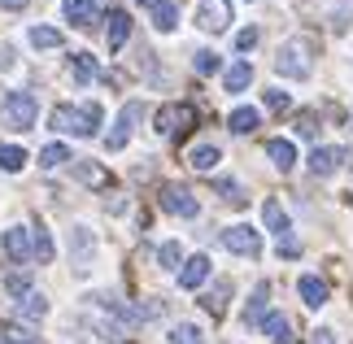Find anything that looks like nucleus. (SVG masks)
<instances>
[{"mask_svg": "<svg viewBox=\"0 0 353 344\" xmlns=\"http://www.w3.org/2000/svg\"><path fill=\"white\" fill-rule=\"evenodd\" d=\"M65 161H74V157H70V148H65L61 140H52V144L39 148V166H44V170H57V166H65Z\"/></svg>", "mask_w": 353, "mask_h": 344, "instance_id": "25", "label": "nucleus"}, {"mask_svg": "<svg viewBox=\"0 0 353 344\" xmlns=\"http://www.w3.org/2000/svg\"><path fill=\"white\" fill-rule=\"evenodd\" d=\"M35 118H39V105H35L31 92H9V96H5V122H9V127L31 131Z\"/></svg>", "mask_w": 353, "mask_h": 344, "instance_id": "3", "label": "nucleus"}, {"mask_svg": "<svg viewBox=\"0 0 353 344\" xmlns=\"http://www.w3.org/2000/svg\"><path fill=\"white\" fill-rule=\"evenodd\" d=\"M31 48H61V31L57 26H31Z\"/></svg>", "mask_w": 353, "mask_h": 344, "instance_id": "28", "label": "nucleus"}, {"mask_svg": "<svg viewBox=\"0 0 353 344\" xmlns=\"http://www.w3.org/2000/svg\"><path fill=\"white\" fill-rule=\"evenodd\" d=\"M253 44H257V31H253V26H244V31L236 35V48H240V52H249Z\"/></svg>", "mask_w": 353, "mask_h": 344, "instance_id": "38", "label": "nucleus"}, {"mask_svg": "<svg viewBox=\"0 0 353 344\" xmlns=\"http://www.w3.org/2000/svg\"><path fill=\"white\" fill-rule=\"evenodd\" d=\"M223 249L236 257H262V231H253L249 223H236L223 231Z\"/></svg>", "mask_w": 353, "mask_h": 344, "instance_id": "4", "label": "nucleus"}, {"mask_svg": "<svg viewBox=\"0 0 353 344\" xmlns=\"http://www.w3.org/2000/svg\"><path fill=\"white\" fill-rule=\"evenodd\" d=\"M0 70H13V48L0 44Z\"/></svg>", "mask_w": 353, "mask_h": 344, "instance_id": "39", "label": "nucleus"}, {"mask_svg": "<svg viewBox=\"0 0 353 344\" xmlns=\"http://www.w3.org/2000/svg\"><path fill=\"white\" fill-rule=\"evenodd\" d=\"M223 161V153H219V144H196L192 153H188V166L192 170H214Z\"/></svg>", "mask_w": 353, "mask_h": 344, "instance_id": "24", "label": "nucleus"}, {"mask_svg": "<svg viewBox=\"0 0 353 344\" xmlns=\"http://www.w3.org/2000/svg\"><path fill=\"white\" fill-rule=\"evenodd\" d=\"M196 26L210 35H219L232 26V0H201L196 5Z\"/></svg>", "mask_w": 353, "mask_h": 344, "instance_id": "7", "label": "nucleus"}, {"mask_svg": "<svg viewBox=\"0 0 353 344\" xmlns=\"http://www.w3.org/2000/svg\"><path fill=\"white\" fill-rule=\"evenodd\" d=\"M105 122V109L97 101H83V105H57L52 109V131L61 135H79V140H88V135H97Z\"/></svg>", "mask_w": 353, "mask_h": 344, "instance_id": "1", "label": "nucleus"}, {"mask_svg": "<svg viewBox=\"0 0 353 344\" xmlns=\"http://www.w3.org/2000/svg\"><path fill=\"white\" fill-rule=\"evenodd\" d=\"M70 74H74V83H92V79H97V57H92V52H74Z\"/></svg>", "mask_w": 353, "mask_h": 344, "instance_id": "26", "label": "nucleus"}, {"mask_svg": "<svg viewBox=\"0 0 353 344\" xmlns=\"http://www.w3.org/2000/svg\"><path fill=\"white\" fill-rule=\"evenodd\" d=\"M192 70H196V74H214V70H219V52L201 48L196 57H192Z\"/></svg>", "mask_w": 353, "mask_h": 344, "instance_id": "33", "label": "nucleus"}, {"mask_svg": "<svg viewBox=\"0 0 353 344\" xmlns=\"http://www.w3.org/2000/svg\"><path fill=\"white\" fill-rule=\"evenodd\" d=\"M13 314H18L22 323H39V318H48V296L31 287V292H26V296L18 301V305H13Z\"/></svg>", "mask_w": 353, "mask_h": 344, "instance_id": "14", "label": "nucleus"}, {"mask_svg": "<svg viewBox=\"0 0 353 344\" xmlns=\"http://www.w3.org/2000/svg\"><path fill=\"white\" fill-rule=\"evenodd\" d=\"M292 101H288V92H266V109H275V114H283Z\"/></svg>", "mask_w": 353, "mask_h": 344, "instance_id": "37", "label": "nucleus"}, {"mask_svg": "<svg viewBox=\"0 0 353 344\" xmlns=\"http://www.w3.org/2000/svg\"><path fill=\"white\" fill-rule=\"evenodd\" d=\"M0 9H9V13H18V9H26V0H0Z\"/></svg>", "mask_w": 353, "mask_h": 344, "instance_id": "41", "label": "nucleus"}, {"mask_svg": "<svg viewBox=\"0 0 353 344\" xmlns=\"http://www.w3.org/2000/svg\"><path fill=\"white\" fill-rule=\"evenodd\" d=\"M227 296H232V283L219 279V283L205 292V310H210V314H223V310H227Z\"/></svg>", "mask_w": 353, "mask_h": 344, "instance_id": "29", "label": "nucleus"}, {"mask_svg": "<svg viewBox=\"0 0 353 344\" xmlns=\"http://www.w3.org/2000/svg\"><path fill=\"white\" fill-rule=\"evenodd\" d=\"M79 179H83L88 188H105V183H110V174H105L101 166H88V161H83V166H79Z\"/></svg>", "mask_w": 353, "mask_h": 344, "instance_id": "34", "label": "nucleus"}, {"mask_svg": "<svg viewBox=\"0 0 353 344\" xmlns=\"http://www.w3.org/2000/svg\"><path fill=\"white\" fill-rule=\"evenodd\" d=\"M266 301H270V283H257L253 296H249V310H244V327H262V318L270 314Z\"/></svg>", "mask_w": 353, "mask_h": 344, "instance_id": "17", "label": "nucleus"}, {"mask_svg": "<svg viewBox=\"0 0 353 344\" xmlns=\"http://www.w3.org/2000/svg\"><path fill=\"white\" fill-rule=\"evenodd\" d=\"M349 161V153L345 148H336V144H323V148H314V153H310V170H314L319 179H332L336 170H341Z\"/></svg>", "mask_w": 353, "mask_h": 344, "instance_id": "9", "label": "nucleus"}, {"mask_svg": "<svg viewBox=\"0 0 353 344\" xmlns=\"http://www.w3.org/2000/svg\"><path fill=\"white\" fill-rule=\"evenodd\" d=\"M249 83H253V65L249 61H232V65H227V74H223V88L227 92H244Z\"/></svg>", "mask_w": 353, "mask_h": 344, "instance_id": "21", "label": "nucleus"}, {"mask_svg": "<svg viewBox=\"0 0 353 344\" xmlns=\"http://www.w3.org/2000/svg\"><path fill=\"white\" fill-rule=\"evenodd\" d=\"M296 292H301V301H305L310 310H323V305H327V283H323L319 274H301Z\"/></svg>", "mask_w": 353, "mask_h": 344, "instance_id": "15", "label": "nucleus"}, {"mask_svg": "<svg viewBox=\"0 0 353 344\" xmlns=\"http://www.w3.org/2000/svg\"><path fill=\"white\" fill-rule=\"evenodd\" d=\"M170 344H205V332H201L196 323H179L170 332Z\"/></svg>", "mask_w": 353, "mask_h": 344, "instance_id": "31", "label": "nucleus"}, {"mask_svg": "<svg viewBox=\"0 0 353 344\" xmlns=\"http://www.w3.org/2000/svg\"><path fill=\"white\" fill-rule=\"evenodd\" d=\"M5 292L22 301L26 292H31V279H26V274H9V279H5Z\"/></svg>", "mask_w": 353, "mask_h": 344, "instance_id": "35", "label": "nucleus"}, {"mask_svg": "<svg viewBox=\"0 0 353 344\" xmlns=\"http://www.w3.org/2000/svg\"><path fill=\"white\" fill-rule=\"evenodd\" d=\"M266 157L275 161L279 170H292L296 166V144L292 140H266Z\"/></svg>", "mask_w": 353, "mask_h": 344, "instance_id": "20", "label": "nucleus"}, {"mask_svg": "<svg viewBox=\"0 0 353 344\" xmlns=\"http://www.w3.org/2000/svg\"><path fill=\"white\" fill-rule=\"evenodd\" d=\"M105 35H110V48L118 52L122 44H127V39H131V13H110V31H105Z\"/></svg>", "mask_w": 353, "mask_h": 344, "instance_id": "23", "label": "nucleus"}, {"mask_svg": "<svg viewBox=\"0 0 353 344\" xmlns=\"http://www.w3.org/2000/svg\"><path fill=\"white\" fill-rule=\"evenodd\" d=\"M310 52H314L310 39H288V44H279V52H275V70L283 79H310V70H314Z\"/></svg>", "mask_w": 353, "mask_h": 344, "instance_id": "2", "label": "nucleus"}, {"mask_svg": "<svg viewBox=\"0 0 353 344\" xmlns=\"http://www.w3.org/2000/svg\"><path fill=\"white\" fill-rule=\"evenodd\" d=\"M31 244H35V261H52V240H48V231H44V223H35L31 227Z\"/></svg>", "mask_w": 353, "mask_h": 344, "instance_id": "30", "label": "nucleus"}, {"mask_svg": "<svg viewBox=\"0 0 353 344\" xmlns=\"http://www.w3.org/2000/svg\"><path fill=\"white\" fill-rule=\"evenodd\" d=\"M183 127H192V109H188V105L157 109V118H153V131L157 135H174V131H183Z\"/></svg>", "mask_w": 353, "mask_h": 344, "instance_id": "11", "label": "nucleus"}, {"mask_svg": "<svg viewBox=\"0 0 353 344\" xmlns=\"http://www.w3.org/2000/svg\"><path fill=\"white\" fill-rule=\"evenodd\" d=\"M227 127H232L236 135H253L257 127H262V114H257L253 105H240V109H232V118H227Z\"/></svg>", "mask_w": 353, "mask_h": 344, "instance_id": "19", "label": "nucleus"}, {"mask_svg": "<svg viewBox=\"0 0 353 344\" xmlns=\"http://www.w3.org/2000/svg\"><path fill=\"white\" fill-rule=\"evenodd\" d=\"M219 192H223V201H232V205H244V192L236 179H219Z\"/></svg>", "mask_w": 353, "mask_h": 344, "instance_id": "36", "label": "nucleus"}, {"mask_svg": "<svg viewBox=\"0 0 353 344\" xmlns=\"http://www.w3.org/2000/svg\"><path fill=\"white\" fill-rule=\"evenodd\" d=\"M157 201H161V210L174 214V218H196V214H201V201H196L188 188H179V183H161Z\"/></svg>", "mask_w": 353, "mask_h": 344, "instance_id": "5", "label": "nucleus"}, {"mask_svg": "<svg viewBox=\"0 0 353 344\" xmlns=\"http://www.w3.org/2000/svg\"><path fill=\"white\" fill-rule=\"evenodd\" d=\"M5 257L26 266V261L35 257V244H31V227H9L5 231Z\"/></svg>", "mask_w": 353, "mask_h": 344, "instance_id": "10", "label": "nucleus"}, {"mask_svg": "<svg viewBox=\"0 0 353 344\" xmlns=\"http://www.w3.org/2000/svg\"><path fill=\"white\" fill-rule=\"evenodd\" d=\"M0 344H18V340H13V332H9V327H0Z\"/></svg>", "mask_w": 353, "mask_h": 344, "instance_id": "42", "label": "nucleus"}, {"mask_svg": "<svg viewBox=\"0 0 353 344\" xmlns=\"http://www.w3.org/2000/svg\"><path fill=\"white\" fill-rule=\"evenodd\" d=\"M262 223H266V231H275L279 240H288V231H292V223H288V210H283L279 201H266V205H262Z\"/></svg>", "mask_w": 353, "mask_h": 344, "instance_id": "16", "label": "nucleus"}, {"mask_svg": "<svg viewBox=\"0 0 353 344\" xmlns=\"http://www.w3.org/2000/svg\"><path fill=\"white\" fill-rule=\"evenodd\" d=\"M92 257H97V236H92V227H70V261H74V270H88Z\"/></svg>", "mask_w": 353, "mask_h": 344, "instance_id": "8", "label": "nucleus"}, {"mask_svg": "<svg viewBox=\"0 0 353 344\" xmlns=\"http://www.w3.org/2000/svg\"><path fill=\"white\" fill-rule=\"evenodd\" d=\"M205 279H210V257H205V253L188 257L183 266H179V287H183V292H196Z\"/></svg>", "mask_w": 353, "mask_h": 344, "instance_id": "12", "label": "nucleus"}, {"mask_svg": "<svg viewBox=\"0 0 353 344\" xmlns=\"http://www.w3.org/2000/svg\"><path fill=\"white\" fill-rule=\"evenodd\" d=\"M22 166H26V148L22 144H0V170L18 174Z\"/></svg>", "mask_w": 353, "mask_h": 344, "instance_id": "27", "label": "nucleus"}, {"mask_svg": "<svg viewBox=\"0 0 353 344\" xmlns=\"http://www.w3.org/2000/svg\"><path fill=\"white\" fill-rule=\"evenodd\" d=\"M262 332L275 340V344H292V323L283 318V314H275V310H270L266 318H262Z\"/></svg>", "mask_w": 353, "mask_h": 344, "instance_id": "22", "label": "nucleus"}, {"mask_svg": "<svg viewBox=\"0 0 353 344\" xmlns=\"http://www.w3.org/2000/svg\"><path fill=\"white\" fill-rule=\"evenodd\" d=\"M310 344H341V340H336V332H314V336H310Z\"/></svg>", "mask_w": 353, "mask_h": 344, "instance_id": "40", "label": "nucleus"}, {"mask_svg": "<svg viewBox=\"0 0 353 344\" xmlns=\"http://www.w3.org/2000/svg\"><path fill=\"white\" fill-rule=\"evenodd\" d=\"M140 5L148 9V18H153V26L161 35L179 26V5H174V0H140Z\"/></svg>", "mask_w": 353, "mask_h": 344, "instance_id": "13", "label": "nucleus"}, {"mask_svg": "<svg viewBox=\"0 0 353 344\" xmlns=\"http://www.w3.org/2000/svg\"><path fill=\"white\" fill-rule=\"evenodd\" d=\"M97 0H65L61 13H65V22H74V26H92L97 22Z\"/></svg>", "mask_w": 353, "mask_h": 344, "instance_id": "18", "label": "nucleus"}, {"mask_svg": "<svg viewBox=\"0 0 353 344\" xmlns=\"http://www.w3.org/2000/svg\"><path fill=\"white\" fill-rule=\"evenodd\" d=\"M140 101H127L118 109V122H114V131L105 135V148H110V153H118V148H127L131 144V135H135V122H140Z\"/></svg>", "mask_w": 353, "mask_h": 344, "instance_id": "6", "label": "nucleus"}, {"mask_svg": "<svg viewBox=\"0 0 353 344\" xmlns=\"http://www.w3.org/2000/svg\"><path fill=\"white\" fill-rule=\"evenodd\" d=\"M157 261H161V270H179V261H183V249H179L174 240H166V244L157 249Z\"/></svg>", "mask_w": 353, "mask_h": 344, "instance_id": "32", "label": "nucleus"}]
</instances>
